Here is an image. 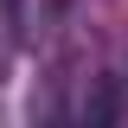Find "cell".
<instances>
[{"label": "cell", "mask_w": 128, "mask_h": 128, "mask_svg": "<svg viewBox=\"0 0 128 128\" xmlns=\"http://www.w3.org/2000/svg\"><path fill=\"white\" fill-rule=\"evenodd\" d=\"M83 115L90 122H115V77H96V90L83 96Z\"/></svg>", "instance_id": "obj_1"}, {"label": "cell", "mask_w": 128, "mask_h": 128, "mask_svg": "<svg viewBox=\"0 0 128 128\" xmlns=\"http://www.w3.org/2000/svg\"><path fill=\"white\" fill-rule=\"evenodd\" d=\"M0 6H6V26H19V0H0Z\"/></svg>", "instance_id": "obj_2"}]
</instances>
